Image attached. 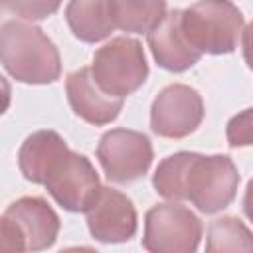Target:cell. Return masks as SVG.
<instances>
[{"instance_id":"6da1fadb","label":"cell","mask_w":253,"mask_h":253,"mask_svg":"<svg viewBox=\"0 0 253 253\" xmlns=\"http://www.w3.org/2000/svg\"><path fill=\"white\" fill-rule=\"evenodd\" d=\"M154 190L170 200H190L202 213L211 215L225 210L239 186V172L227 154L174 152L162 158L152 176Z\"/></svg>"},{"instance_id":"7a4b0ae2","label":"cell","mask_w":253,"mask_h":253,"mask_svg":"<svg viewBox=\"0 0 253 253\" xmlns=\"http://www.w3.org/2000/svg\"><path fill=\"white\" fill-rule=\"evenodd\" d=\"M0 57L4 69L20 83L47 85L59 79L61 59L55 43L42 28L6 20L0 28Z\"/></svg>"},{"instance_id":"3957f363","label":"cell","mask_w":253,"mask_h":253,"mask_svg":"<svg viewBox=\"0 0 253 253\" xmlns=\"http://www.w3.org/2000/svg\"><path fill=\"white\" fill-rule=\"evenodd\" d=\"M182 30L200 53L225 55L239 43L243 14L229 0H198L182 10Z\"/></svg>"},{"instance_id":"277c9868","label":"cell","mask_w":253,"mask_h":253,"mask_svg":"<svg viewBox=\"0 0 253 253\" xmlns=\"http://www.w3.org/2000/svg\"><path fill=\"white\" fill-rule=\"evenodd\" d=\"M4 251H42L55 243L59 215L40 196H24L12 202L0 219Z\"/></svg>"},{"instance_id":"5b68a950","label":"cell","mask_w":253,"mask_h":253,"mask_svg":"<svg viewBox=\"0 0 253 253\" xmlns=\"http://www.w3.org/2000/svg\"><path fill=\"white\" fill-rule=\"evenodd\" d=\"M91 73L107 95L119 99L132 95L148 77V63L142 43L128 36L113 38L95 51Z\"/></svg>"},{"instance_id":"8992f818","label":"cell","mask_w":253,"mask_h":253,"mask_svg":"<svg viewBox=\"0 0 253 253\" xmlns=\"http://www.w3.org/2000/svg\"><path fill=\"white\" fill-rule=\"evenodd\" d=\"M202 231V221L190 208L168 200L146 211L142 247L152 253H194Z\"/></svg>"},{"instance_id":"52a82bcc","label":"cell","mask_w":253,"mask_h":253,"mask_svg":"<svg viewBox=\"0 0 253 253\" xmlns=\"http://www.w3.org/2000/svg\"><path fill=\"white\" fill-rule=\"evenodd\" d=\"M97 158L113 184H130L148 172L154 152L146 134L130 128H111L97 144Z\"/></svg>"},{"instance_id":"ba28073f","label":"cell","mask_w":253,"mask_h":253,"mask_svg":"<svg viewBox=\"0 0 253 253\" xmlns=\"http://www.w3.org/2000/svg\"><path fill=\"white\" fill-rule=\"evenodd\" d=\"M43 186L63 210L73 213L87 211L103 188L91 160L73 150L57 160Z\"/></svg>"},{"instance_id":"9c48e42d","label":"cell","mask_w":253,"mask_h":253,"mask_svg":"<svg viewBox=\"0 0 253 253\" xmlns=\"http://www.w3.org/2000/svg\"><path fill=\"white\" fill-rule=\"evenodd\" d=\"M202 95L184 83L164 87L150 107V128L162 138H184L204 121Z\"/></svg>"},{"instance_id":"30bf717a","label":"cell","mask_w":253,"mask_h":253,"mask_svg":"<svg viewBox=\"0 0 253 253\" xmlns=\"http://www.w3.org/2000/svg\"><path fill=\"white\" fill-rule=\"evenodd\" d=\"M87 213L89 233L101 243H123L134 237L138 227V215L132 200L115 190L103 186L97 200Z\"/></svg>"},{"instance_id":"8fae6325","label":"cell","mask_w":253,"mask_h":253,"mask_svg":"<svg viewBox=\"0 0 253 253\" xmlns=\"http://www.w3.org/2000/svg\"><path fill=\"white\" fill-rule=\"evenodd\" d=\"M146 40L154 61L174 73L190 69L202 57L182 30V10L166 12V16L146 34Z\"/></svg>"},{"instance_id":"7c38bea8","label":"cell","mask_w":253,"mask_h":253,"mask_svg":"<svg viewBox=\"0 0 253 253\" xmlns=\"http://www.w3.org/2000/svg\"><path fill=\"white\" fill-rule=\"evenodd\" d=\"M65 93L73 113L95 126L113 123L123 109V99L107 95L97 85L91 67L71 71L65 79Z\"/></svg>"},{"instance_id":"4fadbf2b","label":"cell","mask_w":253,"mask_h":253,"mask_svg":"<svg viewBox=\"0 0 253 253\" xmlns=\"http://www.w3.org/2000/svg\"><path fill=\"white\" fill-rule=\"evenodd\" d=\"M67 150L65 140L55 130H36L18 150L20 172L34 184H45L51 168Z\"/></svg>"},{"instance_id":"5bb4252c","label":"cell","mask_w":253,"mask_h":253,"mask_svg":"<svg viewBox=\"0 0 253 253\" xmlns=\"http://www.w3.org/2000/svg\"><path fill=\"white\" fill-rule=\"evenodd\" d=\"M65 20L73 36L85 43H97L117 28L111 0H69Z\"/></svg>"},{"instance_id":"9a60e30c","label":"cell","mask_w":253,"mask_h":253,"mask_svg":"<svg viewBox=\"0 0 253 253\" xmlns=\"http://www.w3.org/2000/svg\"><path fill=\"white\" fill-rule=\"evenodd\" d=\"M115 24L123 32H150L166 16V0H111Z\"/></svg>"},{"instance_id":"2e32d148","label":"cell","mask_w":253,"mask_h":253,"mask_svg":"<svg viewBox=\"0 0 253 253\" xmlns=\"http://www.w3.org/2000/svg\"><path fill=\"white\" fill-rule=\"evenodd\" d=\"M206 251L208 253H223V251H253V233L249 227L233 217L223 215L210 223L206 235Z\"/></svg>"},{"instance_id":"e0dca14e","label":"cell","mask_w":253,"mask_h":253,"mask_svg":"<svg viewBox=\"0 0 253 253\" xmlns=\"http://www.w3.org/2000/svg\"><path fill=\"white\" fill-rule=\"evenodd\" d=\"M63 0H2V8L22 20H45L59 10Z\"/></svg>"},{"instance_id":"ac0fdd59","label":"cell","mask_w":253,"mask_h":253,"mask_svg":"<svg viewBox=\"0 0 253 253\" xmlns=\"http://www.w3.org/2000/svg\"><path fill=\"white\" fill-rule=\"evenodd\" d=\"M225 138L231 148L253 146V107L233 115L225 126Z\"/></svg>"},{"instance_id":"d6986e66","label":"cell","mask_w":253,"mask_h":253,"mask_svg":"<svg viewBox=\"0 0 253 253\" xmlns=\"http://www.w3.org/2000/svg\"><path fill=\"white\" fill-rule=\"evenodd\" d=\"M241 49H243V59L247 67L253 71V20L241 32Z\"/></svg>"},{"instance_id":"ffe728a7","label":"cell","mask_w":253,"mask_h":253,"mask_svg":"<svg viewBox=\"0 0 253 253\" xmlns=\"http://www.w3.org/2000/svg\"><path fill=\"white\" fill-rule=\"evenodd\" d=\"M243 211L249 217V221H253V178L247 182V188L243 194Z\"/></svg>"}]
</instances>
